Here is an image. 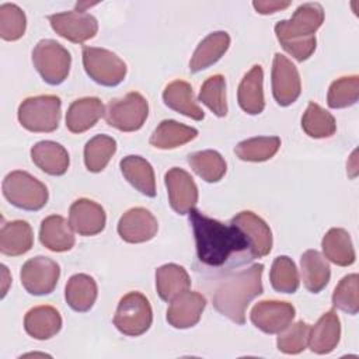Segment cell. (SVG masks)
Wrapping results in <instances>:
<instances>
[{"instance_id": "obj_1", "label": "cell", "mask_w": 359, "mask_h": 359, "mask_svg": "<svg viewBox=\"0 0 359 359\" xmlns=\"http://www.w3.org/2000/svg\"><path fill=\"white\" fill-rule=\"evenodd\" d=\"M188 215L195 237L196 255L203 265L220 268L226 265L233 255H241L245 251L250 254V243L234 223L230 222L224 224L195 208L191 209Z\"/></svg>"}, {"instance_id": "obj_2", "label": "cell", "mask_w": 359, "mask_h": 359, "mask_svg": "<svg viewBox=\"0 0 359 359\" xmlns=\"http://www.w3.org/2000/svg\"><path fill=\"white\" fill-rule=\"evenodd\" d=\"M262 264H254L224 279L215 290L213 307L233 323L243 325L248 304L264 292Z\"/></svg>"}, {"instance_id": "obj_3", "label": "cell", "mask_w": 359, "mask_h": 359, "mask_svg": "<svg viewBox=\"0 0 359 359\" xmlns=\"http://www.w3.org/2000/svg\"><path fill=\"white\" fill-rule=\"evenodd\" d=\"M324 21V10L318 3H304L289 20L275 25V34L282 48L296 60H307L316 50V31Z\"/></svg>"}, {"instance_id": "obj_4", "label": "cell", "mask_w": 359, "mask_h": 359, "mask_svg": "<svg viewBox=\"0 0 359 359\" xmlns=\"http://www.w3.org/2000/svg\"><path fill=\"white\" fill-rule=\"evenodd\" d=\"M62 101L57 95H35L25 98L18 107V121L29 132L49 133L57 129Z\"/></svg>"}, {"instance_id": "obj_5", "label": "cell", "mask_w": 359, "mask_h": 359, "mask_svg": "<svg viewBox=\"0 0 359 359\" xmlns=\"http://www.w3.org/2000/svg\"><path fill=\"white\" fill-rule=\"evenodd\" d=\"M1 188L4 198L15 208L24 210H39L49 198L45 184L21 170L8 172L3 180Z\"/></svg>"}, {"instance_id": "obj_6", "label": "cell", "mask_w": 359, "mask_h": 359, "mask_svg": "<svg viewBox=\"0 0 359 359\" xmlns=\"http://www.w3.org/2000/svg\"><path fill=\"white\" fill-rule=\"evenodd\" d=\"M151 321L153 310L150 302L140 292H129L119 300L114 325L123 335L139 337L150 328Z\"/></svg>"}, {"instance_id": "obj_7", "label": "cell", "mask_w": 359, "mask_h": 359, "mask_svg": "<svg viewBox=\"0 0 359 359\" xmlns=\"http://www.w3.org/2000/svg\"><path fill=\"white\" fill-rule=\"evenodd\" d=\"M32 63L43 81L50 86L63 83L70 72V52L53 39H41L32 50Z\"/></svg>"}, {"instance_id": "obj_8", "label": "cell", "mask_w": 359, "mask_h": 359, "mask_svg": "<svg viewBox=\"0 0 359 359\" xmlns=\"http://www.w3.org/2000/svg\"><path fill=\"white\" fill-rule=\"evenodd\" d=\"M149 115L146 98L136 91L128 93L122 98H114L105 108V121L109 126L121 132L139 130Z\"/></svg>"}, {"instance_id": "obj_9", "label": "cell", "mask_w": 359, "mask_h": 359, "mask_svg": "<svg viewBox=\"0 0 359 359\" xmlns=\"http://www.w3.org/2000/svg\"><path fill=\"white\" fill-rule=\"evenodd\" d=\"M83 66L90 79L105 87L118 86L126 76L125 62L104 48L83 46Z\"/></svg>"}, {"instance_id": "obj_10", "label": "cell", "mask_w": 359, "mask_h": 359, "mask_svg": "<svg viewBox=\"0 0 359 359\" xmlns=\"http://www.w3.org/2000/svg\"><path fill=\"white\" fill-rule=\"evenodd\" d=\"M60 276L57 262L48 257H34L28 259L20 272L21 285L34 296H43L53 292Z\"/></svg>"}, {"instance_id": "obj_11", "label": "cell", "mask_w": 359, "mask_h": 359, "mask_svg": "<svg viewBox=\"0 0 359 359\" xmlns=\"http://www.w3.org/2000/svg\"><path fill=\"white\" fill-rule=\"evenodd\" d=\"M48 20L59 36L74 43H83L94 38L98 31L97 18L86 13V10L56 13L49 15Z\"/></svg>"}, {"instance_id": "obj_12", "label": "cell", "mask_w": 359, "mask_h": 359, "mask_svg": "<svg viewBox=\"0 0 359 359\" xmlns=\"http://www.w3.org/2000/svg\"><path fill=\"white\" fill-rule=\"evenodd\" d=\"M302 93L296 66L282 53H275L272 63V94L280 107L293 104Z\"/></svg>"}, {"instance_id": "obj_13", "label": "cell", "mask_w": 359, "mask_h": 359, "mask_svg": "<svg viewBox=\"0 0 359 359\" xmlns=\"http://www.w3.org/2000/svg\"><path fill=\"white\" fill-rule=\"evenodd\" d=\"M294 316L296 310L287 302L262 300L252 307L250 318L265 334H279L293 321Z\"/></svg>"}, {"instance_id": "obj_14", "label": "cell", "mask_w": 359, "mask_h": 359, "mask_svg": "<svg viewBox=\"0 0 359 359\" xmlns=\"http://www.w3.org/2000/svg\"><path fill=\"white\" fill-rule=\"evenodd\" d=\"M168 201L172 210L187 215L198 202V187L194 178L182 168L172 167L164 175Z\"/></svg>"}, {"instance_id": "obj_15", "label": "cell", "mask_w": 359, "mask_h": 359, "mask_svg": "<svg viewBox=\"0 0 359 359\" xmlns=\"http://www.w3.org/2000/svg\"><path fill=\"white\" fill-rule=\"evenodd\" d=\"M158 230L157 219L144 208H132L125 212L118 222V234L130 244L146 243L151 240Z\"/></svg>"}, {"instance_id": "obj_16", "label": "cell", "mask_w": 359, "mask_h": 359, "mask_svg": "<svg viewBox=\"0 0 359 359\" xmlns=\"http://www.w3.org/2000/svg\"><path fill=\"white\" fill-rule=\"evenodd\" d=\"M231 223H234L247 237L250 243L251 258H261L272 250V231L269 226L251 210H243L237 213Z\"/></svg>"}, {"instance_id": "obj_17", "label": "cell", "mask_w": 359, "mask_h": 359, "mask_svg": "<svg viewBox=\"0 0 359 359\" xmlns=\"http://www.w3.org/2000/svg\"><path fill=\"white\" fill-rule=\"evenodd\" d=\"M206 307V299L198 292H184L170 302L167 309V321L178 330L196 325Z\"/></svg>"}, {"instance_id": "obj_18", "label": "cell", "mask_w": 359, "mask_h": 359, "mask_svg": "<svg viewBox=\"0 0 359 359\" xmlns=\"http://www.w3.org/2000/svg\"><path fill=\"white\" fill-rule=\"evenodd\" d=\"M69 223L80 236H95L104 230L107 215L100 203L80 198L69 209Z\"/></svg>"}, {"instance_id": "obj_19", "label": "cell", "mask_w": 359, "mask_h": 359, "mask_svg": "<svg viewBox=\"0 0 359 359\" xmlns=\"http://www.w3.org/2000/svg\"><path fill=\"white\" fill-rule=\"evenodd\" d=\"M341 323L334 310L325 311L318 321L310 327L309 348L311 352L325 355L332 352L339 344Z\"/></svg>"}, {"instance_id": "obj_20", "label": "cell", "mask_w": 359, "mask_h": 359, "mask_svg": "<svg viewBox=\"0 0 359 359\" xmlns=\"http://www.w3.org/2000/svg\"><path fill=\"white\" fill-rule=\"evenodd\" d=\"M105 114V107L97 97H84L73 101L66 112V128L72 133H83L93 128Z\"/></svg>"}, {"instance_id": "obj_21", "label": "cell", "mask_w": 359, "mask_h": 359, "mask_svg": "<svg viewBox=\"0 0 359 359\" xmlns=\"http://www.w3.org/2000/svg\"><path fill=\"white\" fill-rule=\"evenodd\" d=\"M31 160L49 175H63L70 164L67 150L56 142L42 140L31 147Z\"/></svg>"}, {"instance_id": "obj_22", "label": "cell", "mask_w": 359, "mask_h": 359, "mask_svg": "<svg viewBox=\"0 0 359 359\" xmlns=\"http://www.w3.org/2000/svg\"><path fill=\"white\" fill-rule=\"evenodd\" d=\"M264 72L259 65H254L250 72L243 77L237 91V100L240 108L250 114L258 115L265 108L264 98Z\"/></svg>"}, {"instance_id": "obj_23", "label": "cell", "mask_w": 359, "mask_h": 359, "mask_svg": "<svg viewBox=\"0 0 359 359\" xmlns=\"http://www.w3.org/2000/svg\"><path fill=\"white\" fill-rule=\"evenodd\" d=\"M24 328L29 337L45 341L60 331L62 317L52 306H36L25 314Z\"/></svg>"}, {"instance_id": "obj_24", "label": "cell", "mask_w": 359, "mask_h": 359, "mask_svg": "<svg viewBox=\"0 0 359 359\" xmlns=\"http://www.w3.org/2000/svg\"><path fill=\"white\" fill-rule=\"evenodd\" d=\"M39 240L42 245L53 252L69 251L73 248L76 241L70 223L59 215H52L42 220Z\"/></svg>"}, {"instance_id": "obj_25", "label": "cell", "mask_w": 359, "mask_h": 359, "mask_svg": "<svg viewBox=\"0 0 359 359\" xmlns=\"http://www.w3.org/2000/svg\"><path fill=\"white\" fill-rule=\"evenodd\" d=\"M230 35L226 31H216L205 36L196 46L191 62L189 70L198 73L215 65L229 49Z\"/></svg>"}, {"instance_id": "obj_26", "label": "cell", "mask_w": 359, "mask_h": 359, "mask_svg": "<svg viewBox=\"0 0 359 359\" xmlns=\"http://www.w3.org/2000/svg\"><path fill=\"white\" fill-rule=\"evenodd\" d=\"M163 101L172 111L194 121H202L205 118V112L195 101L191 84L184 80H174L167 84L163 91Z\"/></svg>"}, {"instance_id": "obj_27", "label": "cell", "mask_w": 359, "mask_h": 359, "mask_svg": "<svg viewBox=\"0 0 359 359\" xmlns=\"http://www.w3.org/2000/svg\"><path fill=\"white\" fill-rule=\"evenodd\" d=\"M34 245V234L28 222L13 220L4 223L0 230V251L8 257L28 252Z\"/></svg>"}, {"instance_id": "obj_28", "label": "cell", "mask_w": 359, "mask_h": 359, "mask_svg": "<svg viewBox=\"0 0 359 359\" xmlns=\"http://www.w3.org/2000/svg\"><path fill=\"white\" fill-rule=\"evenodd\" d=\"M126 181L146 196H156V178L151 164L140 156H126L119 163Z\"/></svg>"}, {"instance_id": "obj_29", "label": "cell", "mask_w": 359, "mask_h": 359, "mask_svg": "<svg viewBox=\"0 0 359 359\" xmlns=\"http://www.w3.org/2000/svg\"><path fill=\"white\" fill-rule=\"evenodd\" d=\"M191 279L184 266L177 264H165L156 269V289L161 300L171 302L178 294L187 292Z\"/></svg>"}, {"instance_id": "obj_30", "label": "cell", "mask_w": 359, "mask_h": 359, "mask_svg": "<svg viewBox=\"0 0 359 359\" xmlns=\"http://www.w3.org/2000/svg\"><path fill=\"white\" fill-rule=\"evenodd\" d=\"M198 136L195 128L180 123L174 119H164L158 123L150 136V144L156 149L170 150L180 147Z\"/></svg>"}, {"instance_id": "obj_31", "label": "cell", "mask_w": 359, "mask_h": 359, "mask_svg": "<svg viewBox=\"0 0 359 359\" xmlns=\"http://www.w3.org/2000/svg\"><path fill=\"white\" fill-rule=\"evenodd\" d=\"M321 247L325 258L338 266H349L355 262V248L345 229H330L323 237Z\"/></svg>"}, {"instance_id": "obj_32", "label": "cell", "mask_w": 359, "mask_h": 359, "mask_svg": "<svg viewBox=\"0 0 359 359\" xmlns=\"http://www.w3.org/2000/svg\"><path fill=\"white\" fill-rule=\"evenodd\" d=\"M304 287L311 293L321 292L330 282L331 268L317 250H307L300 258Z\"/></svg>"}, {"instance_id": "obj_33", "label": "cell", "mask_w": 359, "mask_h": 359, "mask_svg": "<svg viewBox=\"0 0 359 359\" xmlns=\"http://www.w3.org/2000/svg\"><path fill=\"white\" fill-rule=\"evenodd\" d=\"M98 289L95 280L86 273H76L70 276L65 287V297L67 304L80 313L88 311L97 300Z\"/></svg>"}, {"instance_id": "obj_34", "label": "cell", "mask_w": 359, "mask_h": 359, "mask_svg": "<svg viewBox=\"0 0 359 359\" xmlns=\"http://www.w3.org/2000/svg\"><path fill=\"white\" fill-rule=\"evenodd\" d=\"M116 151V140L108 135H95L84 146V164L90 172H101Z\"/></svg>"}, {"instance_id": "obj_35", "label": "cell", "mask_w": 359, "mask_h": 359, "mask_svg": "<svg viewBox=\"0 0 359 359\" xmlns=\"http://www.w3.org/2000/svg\"><path fill=\"white\" fill-rule=\"evenodd\" d=\"M280 147V139L278 136H257L240 142L234 151L243 161H266L272 158Z\"/></svg>"}, {"instance_id": "obj_36", "label": "cell", "mask_w": 359, "mask_h": 359, "mask_svg": "<svg viewBox=\"0 0 359 359\" xmlns=\"http://www.w3.org/2000/svg\"><path fill=\"white\" fill-rule=\"evenodd\" d=\"M188 164L206 182L220 181L227 170L224 158L216 150H202L191 153L188 156Z\"/></svg>"}, {"instance_id": "obj_37", "label": "cell", "mask_w": 359, "mask_h": 359, "mask_svg": "<svg viewBox=\"0 0 359 359\" xmlns=\"http://www.w3.org/2000/svg\"><path fill=\"white\" fill-rule=\"evenodd\" d=\"M302 128L310 137H331L337 130L334 116L316 102H310L302 116Z\"/></svg>"}, {"instance_id": "obj_38", "label": "cell", "mask_w": 359, "mask_h": 359, "mask_svg": "<svg viewBox=\"0 0 359 359\" xmlns=\"http://www.w3.org/2000/svg\"><path fill=\"white\" fill-rule=\"evenodd\" d=\"M269 280L272 287L279 293H294L300 285L297 268L286 255H280L273 259Z\"/></svg>"}, {"instance_id": "obj_39", "label": "cell", "mask_w": 359, "mask_h": 359, "mask_svg": "<svg viewBox=\"0 0 359 359\" xmlns=\"http://www.w3.org/2000/svg\"><path fill=\"white\" fill-rule=\"evenodd\" d=\"M359 98V76H345L331 83L327 94V104L332 109L348 108Z\"/></svg>"}, {"instance_id": "obj_40", "label": "cell", "mask_w": 359, "mask_h": 359, "mask_svg": "<svg viewBox=\"0 0 359 359\" xmlns=\"http://www.w3.org/2000/svg\"><path fill=\"white\" fill-rule=\"evenodd\" d=\"M198 100L205 104L215 115L226 116L227 101H226V80L222 74L210 76L205 80L201 87Z\"/></svg>"}, {"instance_id": "obj_41", "label": "cell", "mask_w": 359, "mask_h": 359, "mask_svg": "<svg viewBox=\"0 0 359 359\" xmlns=\"http://www.w3.org/2000/svg\"><path fill=\"white\" fill-rule=\"evenodd\" d=\"M334 307L355 316L359 311V276L349 273L344 276L332 293Z\"/></svg>"}, {"instance_id": "obj_42", "label": "cell", "mask_w": 359, "mask_h": 359, "mask_svg": "<svg viewBox=\"0 0 359 359\" xmlns=\"http://www.w3.org/2000/svg\"><path fill=\"white\" fill-rule=\"evenodd\" d=\"M27 28L25 13L14 3L0 6V36L4 41L20 39Z\"/></svg>"}, {"instance_id": "obj_43", "label": "cell", "mask_w": 359, "mask_h": 359, "mask_svg": "<svg viewBox=\"0 0 359 359\" xmlns=\"http://www.w3.org/2000/svg\"><path fill=\"white\" fill-rule=\"evenodd\" d=\"M310 325L300 320L294 324H289L283 331L279 332L276 339L278 349L287 355H297L303 352L309 345Z\"/></svg>"}, {"instance_id": "obj_44", "label": "cell", "mask_w": 359, "mask_h": 359, "mask_svg": "<svg viewBox=\"0 0 359 359\" xmlns=\"http://www.w3.org/2000/svg\"><path fill=\"white\" fill-rule=\"evenodd\" d=\"M290 1H276V0H269V1H252L254 8L259 14H273L276 11L285 10L290 6Z\"/></svg>"}, {"instance_id": "obj_45", "label": "cell", "mask_w": 359, "mask_h": 359, "mask_svg": "<svg viewBox=\"0 0 359 359\" xmlns=\"http://www.w3.org/2000/svg\"><path fill=\"white\" fill-rule=\"evenodd\" d=\"M1 273H3V287H1V297L6 296L7 289H8V283H10V278H8V271L6 268V265H1Z\"/></svg>"}]
</instances>
